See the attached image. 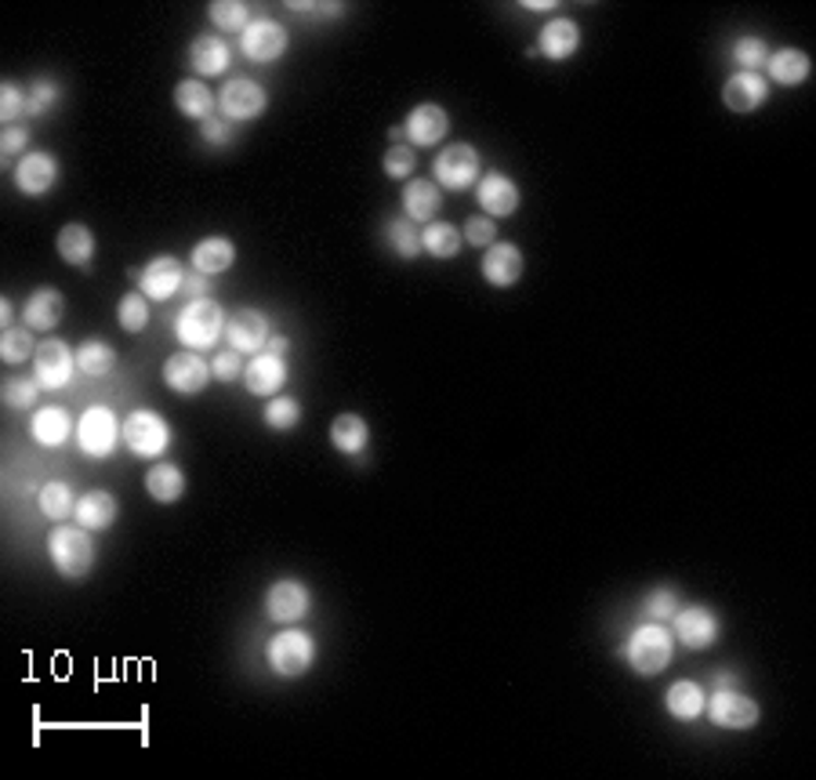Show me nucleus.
I'll return each instance as SVG.
<instances>
[{"label":"nucleus","instance_id":"obj_1","mask_svg":"<svg viewBox=\"0 0 816 780\" xmlns=\"http://www.w3.org/2000/svg\"><path fill=\"white\" fill-rule=\"evenodd\" d=\"M620 657H625L628 668L642 679H653V676H660V671H668L671 657H675L671 628L657 624V621L639 624L635 632L625 639V646H620Z\"/></svg>","mask_w":816,"mask_h":780},{"label":"nucleus","instance_id":"obj_2","mask_svg":"<svg viewBox=\"0 0 816 780\" xmlns=\"http://www.w3.org/2000/svg\"><path fill=\"white\" fill-rule=\"evenodd\" d=\"M225 309L218 306L214 298H196V301H185V309L178 312V320H174V338H178L185 349L193 352H203V349H214L218 342L225 338Z\"/></svg>","mask_w":816,"mask_h":780},{"label":"nucleus","instance_id":"obj_3","mask_svg":"<svg viewBox=\"0 0 816 780\" xmlns=\"http://www.w3.org/2000/svg\"><path fill=\"white\" fill-rule=\"evenodd\" d=\"M48 556L62 578H70V581L87 578V573L95 570V559H98L91 530H84L81 523L76 527L54 523V530L48 534Z\"/></svg>","mask_w":816,"mask_h":780},{"label":"nucleus","instance_id":"obj_4","mask_svg":"<svg viewBox=\"0 0 816 780\" xmlns=\"http://www.w3.org/2000/svg\"><path fill=\"white\" fill-rule=\"evenodd\" d=\"M120 436H124V421H120L116 410L106 407V404H91L81 418H76V447L95 461L109 458V454L116 450V443H124Z\"/></svg>","mask_w":816,"mask_h":780},{"label":"nucleus","instance_id":"obj_5","mask_svg":"<svg viewBox=\"0 0 816 780\" xmlns=\"http://www.w3.org/2000/svg\"><path fill=\"white\" fill-rule=\"evenodd\" d=\"M120 439H124V447L135 454V458L160 461L171 447V425L163 421V414H157V410L135 407L124 418V436Z\"/></svg>","mask_w":816,"mask_h":780},{"label":"nucleus","instance_id":"obj_6","mask_svg":"<svg viewBox=\"0 0 816 780\" xmlns=\"http://www.w3.org/2000/svg\"><path fill=\"white\" fill-rule=\"evenodd\" d=\"M265 657H269V668L276 671L283 679H298L305 671L312 668L316 660V639L305 632V628H280L276 635L269 639L265 646Z\"/></svg>","mask_w":816,"mask_h":780},{"label":"nucleus","instance_id":"obj_7","mask_svg":"<svg viewBox=\"0 0 816 780\" xmlns=\"http://www.w3.org/2000/svg\"><path fill=\"white\" fill-rule=\"evenodd\" d=\"M479 178H483V160H479L475 146L450 143L440 149V157H435V182H440V189L465 193V189H472Z\"/></svg>","mask_w":816,"mask_h":780},{"label":"nucleus","instance_id":"obj_8","mask_svg":"<svg viewBox=\"0 0 816 780\" xmlns=\"http://www.w3.org/2000/svg\"><path fill=\"white\" fill-rule=\"evenodd\" d=\"M269 110V95L261 84L236 77L225 81V88L218 91V116H225L228 124H244V121H258L261 113Z\"/></svg>","mask_w":816,"mask_h":780},{"label":"nucleus","instance_id":"obj_9","mask_svg":"<svg viewBox=\"0 0 816 780\" xmlns=\"http://www.w3.org/2000/svg\"><path fill=\"white\" fill-rule=\"evenodd\" d=\"M704 715L712 719L718 730H751L762 719L758 701H751L747 693H737L733 686L715 690L704 704Z\"/></svg>","mask_w":816,"mask_h":780},{"label":"nucleus","instance_id":"obj_10","mask_svg":"<svg viewBox=\"0 0 816 780\" xmlns=\"http://www.w3.org/2000/svg\"><path fill=\"white\" fill-rule=\"evenodd\" d=\"M76 371H81V367H76V352L62 338L40 342L37 356H33V377L40 382V388H48V393H59V388H65V385L73 382Z\"/></svg>","mask_w":816,"mask_h":780},{"label":"nucleus","instance_id":"obj_11","mask_svg":"<svg viewBox=\"0 0 816 780\" xmlns=\"http://www.w3.org/2000/svg\"><path fill=\"white\" fill-rule=\"evenodd\" d=\"M211 377H214L211 363H207L203 356L193 352V349L174 352V356H168V363H163V385H168L171 393H178V396L203 393Z\"/></svg>","mask_w":816,"mask_h":780},{"label":"nucleus","instance_id":"obj_12","mask_svg":"<svg viewBox=\"0 0 816 780\" xmlns=\"http://www.w3.org/2000/svg\"><path fill=\"white\" fill-rule=\"evenodd\" d=\"M225 338L228 349H236L239 356H258L265 352V345L272 338V323L258 309H236L225 323Z\"/></svg>","mask_w":816,"mask_h":780},{"label":"nucleus","instance_id":"obj_13","mask_svg":"<svg viewBox=\"0 0 816 780\" xmlns=\"http://www.w3.org/2000/svg\"><path fill=\"white\" fill-rule=\"evenodd\" d=\"M287 29H283L276 18H255L244 34H239V51H244V59L258 62V66H269V62H276L283 51H287Z\"/></svg>","mask_w":816,"mask_h":780},{"label":"nucleus","instance_id":"obj_14","mask_svg":"<svg viewBox=\"0 0 816 780\" xmlns=\"http://www.w3.org/2000/svg\"><path fill=\"white\" fill-rule=\"evenodd\" d=\"M671 635L679 639L685 649H707L718 639V617L707 606H679L671 617Z\"/></svg>","mask_w":816,"mask_h":780},{"label":"nucleus","instance_id":"obj_15","mask_svg":"<svg viewBox=\"0 0 816 780\" xmlns=\"http://www.w3.org/2000/svg\"><path fill=\"white\" fill-rule=\"evenodd\" d=\"M135 280H138V290L149 301H168L178 295L185 284V265L174 255H157L141 273H135Z\"/></svg>","mask_w":816,"mask_h":780},{"label":"nucleus","instance_id":"obj_16","mask_svg":"<svg viewBox=\"0 0 816 780\" xmlns=\"http://www.w3.org/2000/svg\"><path fill=\"white\" fill-rule=\"evenodd\" d=\"M312 595L301 581L283 578L265 592V617L272 624H298L305 614H309Z\"/></svg>","mask_w":816,"mask_h":780},{"label":"nucleus","instance_id":"obj_17","mask_svg":"<svg viewBox=\"0 0 816 780\" xmlns=\"http://www.w3.org/2000/svg\"><path fill=\"white\" fill-rule=\"evenodd\" d=\"M403 132H407V143L413 149H432V146L443 143L446 132H450V116H446L440 102H421L410 110Z\"/></svg>","mask_w":816,"mask_h":780},{"label":"nucleus","instance_id":"obj_18","mask_svg":"<svg viewBox=\"0 0 816 780\" xmlns=\"http://www.w3.org/2000/svg\"><path fill=\"white\" fill-rule=\"evenodd\" d=\"M59 182V160L44 149H33L15 164V189L22 197H48Z\"/></svg>","mask_w":816,"mask_h":780},{"label":"nucleus","instance_id":"obj_19","mask_svg":"<svg viewBox=\"0 0 816 780\" xmlns=\"http://www.w3.org/2000/svg\"><path fill=\"white\" fill-rule=\"evenodd\" d=\"M475 200H479V208H483L486 219H508V214L519 211L522 193L508 175L490 171V175H483L475 182Z\"/></svg>","mask_w":816,"mask_h":780},{"label":"nucleus","instance_id":"obj_20","mask_svg":"<svg viewBox=\"0 0 816 780\" xmlns=\"http://www.w3.org/2000/svg\"><path fill=\"white\" fill-rule=\"evenodd\" d=\"M244 385L250 396L261 399L280 396V388L287 385V356H272V352L250 356V363L244 367Z\"/></svg>","mask_w":816,"mask_h":780},{"label":"nucleus","instance_id":"obj_21","mask_svg":"<svg viewBox=\"0 0 816 780\" xmlns=\"http://www.w3.org/2000/svg\"><path fill=\"white\" fill-rule=\"evenodd\" d=\"M483 280L490 287L505 290V287H516L522 273H527V258H522V251L516 244H494L483 251Z\"/></svg>","mask_w":816,"mask_h":780},{"label":"nucleus","instance_id":"obj_22","mask_svg":"<svg viewBox=\"0 0 816 780\" xmlns=\"http://www.w3.org/2000/svg\"><path fill=\"white\" fill-rule=\"evenodd\" d=\"M29 436L44 450H59L65 439L76 436V421L65 407H40L29 421Z\"/></svg>","mask_w":816,"mask_h":780},{"label":"nucleus","instance_id":"obj_23","mask_svg":"<svg viewBox=\"0 0 816 780\" xmlns=\"http://www.w3.org/2000/svg\"><path fill=\"white\" fill-rule=\"evenodd\" d=\"M189 66L200 81L222 77V73H228V66H233V48H228L222 37L200 34L189 45Z\"/></svg>","mask_w":816,"mask_h":780},{"label":"nucleus","instance_id":"obj_24","mask_svg":"<svg viewBox=\"0 0 816 780\" xmlns=\"http://www.w3.org/2000/svg\"><path fill=\"white\" fill-rule=\"evenodd\" d=\"M766 99H769V84L762 73H733L722 84V102L733 113H755L766 106Z\"/></svg>","mask_w":816,"mask_h":780},{"label":"nucleus","instance_id":"obj_25","mask_svg":"<svg viewBox=\"0 0 816 780\" xmlns=\"http://www.w3.org/2000/svg\"><path fill=\"white\" fill-rule=\"evenodd\" d=\"M62 317H65V295L54 287H37L29 295L26 309H22V323L37 334H51L62 323Z\"/></svg>","mask_w":816,"mask_h":780},{"label":"nucleus","instance_id":"obj_26","mask_svg":"<svg viewBox=\"0 0 816 780\" xmlns=\"http://www.w3.org/2000/svg\"><path fill=\"white\" fill-rule=\"evenodd\" d=\"M769 73L772 84H783V88H799V84L809 81L813 73V59L805 55L802 48H780V51H769L766 66H762Z\"/></svg>","mask_w":816,"mask_h":780},{"label":"nucleus","instance_id":"obj_27","mask_svg":"<svg viewBox=\"0 0 816 780\" xmlns=\"http://www.w3.org/2000/svg\"><path fill=\"white\" fill-rule=\"evenodd\" d=\"M577 48H581V26H577L573 18H552V23H544L537 37V51L544 59L566 62Z\"/></svg>","mask_w":816,"mask_h":780},{"label":"nucleus","instance_id":"obj_28","mask_svg":"<svg viewBox=\"0 0 816 780\" xmlns=\"http://www.w3.org/2000/svg\"><path fill=\"white\" fill-rule=\"evenodd\" d=\"M189 262H193L196 273H203V276H222V273H228V269H233V262H236V244L228 240V236H203V240L193 247Z\"/></svg>","mask_w":816,"mask_h":780},{"label":"nucleus","instance_id":"obj_29","mask_svg":"<svg viewBox=\"0 0 816 780\" xmlns=\"http://www.w3.org/2000/svg\"><path fill=\"white\" fill-rule=\"evenodd\" d=\"M54 247H59V258L73 269H87L95 262V233L87 230L84 222H70L62 225L59 236H54Z\"/></svg>","mask_w":816,"mask_h":780},{"label":"nucleus","instance_id":"obj_30","mask_svg":"<svg viewBox=\"0 0 816 780\" xmlns=\"http://www.w3.org/2000/svg\"><path fill=\"white\" fill-rule=\"evenodd\" d=\"M116 497L109 491H87L84 497H76V512L73 519L81 523L84 530H91V534H98V530H109L116 523Z\"/></svg>","mask_w":816,"mask_h":780},{"label":"nucleus","instance_id":"obj_31","mask_svg":"<svg viewBox=\"0 0 816 780\" xmlns=\"http://www.w3.org/2000/svg\"><path fill=\"white\" fill-rule=\"evenodd\" d=\"M403 211H407L410 222H435V214L443 211V189L429 178H413L407 189H403Z\"/></svg>","mask_w":816,"mask_h":780},{"label":"nucleus","instance_id":"obj_32","mask_svg":"<svg viewBox=\"0 0 816 780\" xmlns=\"http://www.w3.org/2000/svg\"><path fill=\"white\" fill-rule=\"evenodd\" d=\"M704 704H707V693H704L701 682H693V679L671 682V690L664 693V708H668L671 719H679V722L701 719V715H704Z\"/></svg>","mask_w":816,"mask_h":780},{"label":"nucleus","instance_id":"obj_33","mask_svg":"<svg viewBox=\"0 0 816 780\" xmlns=\"http://www.w3.org/2000/svg\"><path fill=\"white\" fill-rule=\"evenodd\" d=\"M174 106H178L182 116L203 124V121H211V116H214L218 99L211 95V88H207V81L189 77V81H182L178 88H174Z\"/></svg>","mask_w":816,"mask_h":780},{"label":"nucleus","instance_id":"obj_34","mask_svg":"<svg viewBox=\"0 0 816 780\" xmlns=\"http://www.w3.org/2000/svg\"><path fill=\"white\" fill-rule=\"evenodd\" d=\"M146 494L157 505H174L185 497V472L171 461H157L146 472Z\"/></svg>","mask_w":816,"mask_h":780},{"label":"nucleus","instance_id":"obj_35","mask_svg":"<svg viewBox=\"0 0 816 780\" xmlns=\"http://www.w3.org/2000/svg\"><path fill=\"white\" fill-rule=\"evenodd\" d=\"M331 443H334L337 454H345V458H356V454H363L367 443H370L367 421L359 418V414H353V410L337 414V418L331 421Z\"/></svg>","mask_w":816,"mask_h":780},{"label":"nucleus","instance_id":"obj_36","mask_svg":"<svg viewBox=\"0 0 816 780\" xmlns=\"http://www.w3.org/2000/svg\"><path fill=\"white\" fill-rule=\"evenodd\" d=\"M461 247H465V236L450 222H429L421 230V251H429L432 258H443L446 262V258L461 255Z\"/></svg>","mask_w":816,"mask_h":780},{"label":"nucleus","instance_id":"obj_37","mask_svg":"<svg viewBox=\"0 0 816 780\" xmlns=\"http://www.w3.org/2000/svg\"><path fill=\"white\" fill-rule=\"evenodd\" d=\"M37 508H40V516L51 519V523H65V519L76 512V497L70 491V483H62V480L44 483L40 494H37Z\"/></svg>","mask_w":816,"mask_h":780},{"label":"nucleus","instance_id":"obj_38","mask_svg":"<svg viewBox=\"0 0 816 780\" xmlns=\"http://www.w3.org/2000/svg\"><path fill=\"white\" fill-rule=\"evenodd\" d=\"M76 367L87 377H106L116 367V349L102 338H87L81 349H76Z\"/></svg>","mask_w":816,"mask_h":780},{"label":"nucleus","instance_id":"obj_39","mask_svg":"<svg viewBox=\"0 0 816 780\" xmlns=\"http://www.w3.org/2000/svg\"><path fill=\"white\" fill-rule=\"evenodd\" d=\"M385 240H388L392 251H396L399 258H407V262H413V258L421 255V230H418V222L407 219V214H403V219H392L385 225Z\"/></svg>","mask_w":816,"mask_h":780},{"label":"nucleus","instance_id":"obj_40","mask_svg":"<svg viewBox=\"0 0 816 780\" xmlns=\"http://www.w3.org/2000/svg\"><path fill=\"white\" fill-rule=\"evenodd\" d=\"M261 421H265L269 429L276 432H290L301 425V404L294 396H272L265 399V410H261Z\"/></svg>","mask_w":816,"mask_h":780},{"label":"nucleus","instance_id":"obj_41","mask_svg":"<svg viewBox=\"0 0 816 780\" xmlns=\"http://www.w3.org/2000/svg\"><path fill=\"white\" fill-rule=\"evenodd\" d=\"M207 15H211L214 29H222V34H244V29L255 23L244 0H214Z\"/></svg>","mask_w":816,"mask_h":780},{"label":"nucleus","instance_id":"obj_42","mask_svg":"<svg viewBox=\"0 0 816 780\" xmlns=\"http://www.w3.org/2000/svg\"><path fill=\"white\" fill-rule=\"evenodd\" d=\"M116 320L127 334H141L149 327V298L141 290H131V295L120 298L116 306Z\"/></svg>","mask_w":816,"mask_h":780},{"label":"nucleus","instance_id":"obj_43","mask_svg":"<svg viewBox=\"0 0 816 780\" xmlns=\"http://www.w3.org/2000/svg\"><path fill=\"white\" fill-rule=\"evenodd\" d=\"M40 345L33 342V331L29 327H8L4 338H0V356H4V363L18 367L26 363L29 356H37Z\"/></svg>","mask_w":816,"mask_h":780},{"label":"nucleus","instance_id":"obj_44","mask_svg":"<svg viewBox=\"0 0 816 780\" xmlns=\"http://www.w3.org/2000/svg\"><path fill=\"white\" fill-rule=\"evenodd\" d=\"M729 55H733L740 73H758L762 66H766L769 48H766V40H762V37H740V40H733Z\"/></svg>","mask_w":816,"mask_h":780},{"label":"nucleus","instance_id":"obj_45","mask_svg":"<svg viewBox=\"0 0 816 780\" xmlns=\"http://www.w3.org/2000/svg\"><path fill=\"white\" fill-rule=\"evenodd\" d=\"M675 610H679V595L668 584H660V589H653L646 599H642V617L646 621H657V624H668Z\"/></svg>","mask_w":816,"mask_h":780},{"label":"nucleus","instance_id":"obj_46","mask_svg":"<svg viewBox=\"0 0 816 780\" xmlns=\"http://www.w3.org/2000/svg\"><path fill=\"white\" fill-rule=\"evenodd\" d=\"M381 168H385V175L392 182H407L413 175V168H418V153H413L410 143L388 146V153L381 157Z\"/></svg>","mask_w":816,"mask_h":780},{"label":"nucleus","instance_id":"obj_47","mask_svg":"<svg viewBox=\"0 0 816 780\" xmlns=\"http://www.w3.org/2000/svg\"><path fill=\"white\" fill-rule=\"evenodd\" d=\"M62 99V88H59V81H51V77H37L29 84V91H26V113L29 116H44L51 110L54 102Z\"/></svg>","mask_w":816,"mask_h":780},{"label":"nucleus","instance_id":"obj_48","mask_svg":"<svg viewBox=\"0 0 816 780\" xmlns=\"http://www.w3.org/2000/svg\"><path fill=\"white\" fill-rule=\"evenodd\" d=\"M40 396V382L37 377H11L4 385V404L11 410H29Z\"/></svg>","mask_w":816,"mask_h":780},{"label":"nucleus","instance_id":"obj_49","mask_svg":"<svg viewBox=\"0 0 816 780\" xmlns=\"http://www.w3.org/2000/svg\"><path fill=\"white\" fill-rule=\"evenodd\" d=\"M22 113H26V91L15 81H4L0 84V121L15 124Z\"/></svg>","mask_w":816,"mask_h":780},{"label":"nucleus","instance_id":"obj_50","mask_svg":"<svg viewBox=\"0 0 816 780\" xmlns=\"http://www.w3.org/2000/svg\"><path fill=\"white\" fill-rule=\"evenodd\" d=\"M465 240H468V247H494L497 244V222L494 219H486V214H475V219H468L465 222Z\"/></svg>","mask_w":816,"mask_h":780},{"label":"nucleus","instance_id":"obj_51","mask_svg":"<svg viewBox=\"0 0 816 780\" xmlns=\"http://www.w3.org/2000/svg\"><path fill=\"white\" fill-rule=\"evenodd\" d=\"M244 356H239L236 349H222V352H218L214 356V360H211V374L218 377V382H236V377H244Z\"/></svg>","mask_w":816,"mask_h":780},{"label":"nucleus","instance_id":"obj_52","mask_svg":"<svg viewBox=\"0 0 816 780\" xmlns=\"http://www.w3.org/2000/svg\"><path fill=\"white\" fill-rule=\"evenodd\" d=\"M200 138H203L207 146H218V149H222V146L233 143L236 132H233V124H228L225 116H211V121L200 124Z\"/></svg>","mask_w":816,"mask_h":780},{"label":"nucleus","instance_id":"obj_53","mask_svg":"<svg viewBox=\"0 0 816 780\" xmlns=\"http://www.w3.org/2000/svg\"><path fill=\"white\" fill-rule=\"evenodd\" d=\"M26 143H29V132H26V127L8 124L4 135H0V153H4V160H11V157H18L22 149H26Z\"/></svg>","mask_w":816,"mask_h":780},{"label":"nucleus","instance_id":"obj_54","mask_svg":"<svg viewBox=\"0 0 816 780\" xmlns=\"http://www.w3.org/2000/svg\"><path fill=\"white\" fill-rule=\"evenodd\" d=\"M182 295L189 298V301H196V298H207V295H211V276H203V273H193V276H185V284H182Z\"/></svg>","mask_w":816,"mask_h":780},{"label":"nucleus","instance_id":"obj_55","mask_svg":"<svg viewBox=\"0 0 816 780\" xmlns=\"http://www.w3.org/2000/svg\"><path fill=\"white\" fill-rule=\"evenodd\" d=\"M287 8H290V12H316V15H326V18H334V15L345 12V4H305V0H298V4L290 0Z\"/></svg>","mask_w":816,"mask_h":780},{"label":"nucleus","instance_id":"obj_56","mask_svg":"<svg viewBox=\"0 0 816 780\" xmlns=\"http://www.w3.org/2000/svg\"><path fill=\"white\" fill-rule=\"evenodd\" d=\"M265 352H272V356H287V352H290V342L280 338V334H272L269 345H265Z\"/></svg>","mask_w":816,"mask_h":780},{"label":"nucleus","instance_id":"obj_57","mask_svg":"<svg viewBox=\"0 0 816 780\" xmlns=\"http://www.w3.org/2000/svg\"><path fill=\"white\" fill-rule=\"evenodd\" d=\"M522 8H527V12H555V4H552V0H527V4H522Z\"/></svg>","mask_w":816,"mask_h":780},{"label":"nucleus","instance_id":"obj_58","mask_svg":"<svg viewBox=\"0 0 816 780\" xmlns=\"http://www.w3.org/2000/svg\"><path fill=\"white\" fill-rule=\"evenodd\" d=\"M733 682H737V676H733V671H715V686H718V690L733 686Z\"/></svg>","mask_w":816,"mask_h":780},{"label":"nucleus","instance_id":"obj_59","mask_svg":"<svg viewBox=\"0 0 816 780\" xmlns=\"http://www.w3.org/2000/svg\"><path fill=\"white\" fill-rule=\"evenodd\" d=\"M0 323H4V327H8V323H11V301H8V298L0 301Z\"/></svg>","mask_w":816,"mask_h":780}]
</instances>
